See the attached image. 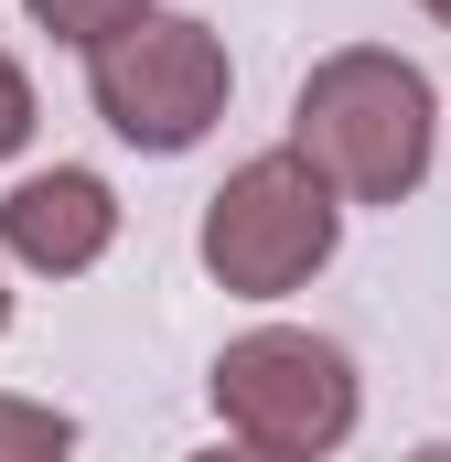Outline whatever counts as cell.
Segmentation results:
<instances>
[{
    "mask_svg": "<svg viewBox=\"0 0 451 462\" xmlns=\"http://www.w3.org/2000/svg\"><path fill=\"white\" fill-rule=\"evenodd\" d=\"M280 151H290L334 205H398V194H419V172H430V151H441V97H430V76H419L409 54L344 43V54H323V65L301 76Z\"/></svg>",
    "mask_w": 451,
    "mask_h": 462,
    "instance_id": "obj_1",
    "label": "cell"
},
{
    "mask_svg": "<svg viewBox=\"0 0 451 462\" xmlns=\"http://www.w3.org/2000/svg\"><path fill=\"white\" fill-rule=\"evenodd\" d=\"M216 420L247 441V452L269 462H323L344 452V430H354V409H365V387H354V355L323 345V334H290V323H258V334H236L216 355Z\"/></svg>",
    "mask_w": 451,
    "mask_h": 462,
    "instance_id": "obj_2",
    "label": "cell"
},
{
    "mask_svg": "<svg viewBox=\"0 0 451 462\" xmlns=\"http://www.w3.org/2000/svg\"><path fill=\"white\" fill-rule=\"evenodd\" d=\"M344 236V205L290 162V151H258V162H236L216 194H205V269H216V291L236 301H290L323 258H334Z\"/></svg>",
    "mask_w": 451,
    "mask_h": 462,
    "instance_id": "obj_3",
    "label": "cell"
},
{
    "mask_svg": "<svg viewBox=\"0 0 451 462\" xmlns=\"http://www.w3.org/2000/svg\"><path fill=\"white\" fill-rule=\"evenodd\" d=\"M226 87H236V65L194 11H140L129 32L87 54V97L129 151H194L226 118Z\"/></svg>",
    "mask_w": 451,
    "mask_h": 462,
    "instance_id": "obj_4",
    "label": "cell"
},
{
    "mask_svg": "<svg viewBox=\"0 0 451 462\" xmlns=\"http://www.w3.org/2000/svg\"><path fill=\"white\" fill-rule=\"evenodd\" d=\"M0 247H11L22 269H43V280H76V269H97L118 247V194L97 172L54 162V172H32V183L0 194Z\"/></svg>",
    "mask_w": 451,
    "mask_h": 462,
    "instance_id": "obj_5",
    "label": "cell"
},
{
    "mask_svg": "<svg viewBox=\"0 0 451 462\" xmlns=\"http://www.w3.org/2000/svg\"><path fill=\"white\" fill-rule=\"evenodd\" d=\"M22 11H32V22H43L54 43H76V54H97V43H108V32H129V22H140L151 0H22Z\"/></svg>",
    "mask_w": 451,
    "mask_h": 462,
    "instance_id": "obj_6",
    "label": "cell"
},
{
    "mask_svg": "<svg viewBox=\"0 0 451 462\" xmlns=\"http://www.w3.org/2000/svg\"><path fill=\"white\" fill-rule=\"evenodd\" d=\"M76 452V420L43 409V398H0V462H65Z\"/></svg>",
    "mask_w": 451,
    "mask_h": 462,
    "instance_id": "obj_7",
    "label": "cell"
},
{
    "mask_svg": "<svg viewBox=\"0 0 451 462\" xmlns=\"http://www.w3.org/2000/svg\"><path fill=\"white\" fill-rule=\"evenodd\" d=\"M22 140H32V76H22V65L0 54V162H11Z\"/></svg>",
    "mask_w": 451,
    "mask_h": 462,
    "instance_id": "obj_8",
    "label": "cell"
},
{
    "mask_svg": "<svg viewBox=\"0 0 451 462\" xmlns=\"http://www.w3.org/2000/svg\"><path fill=\"white\" fill-rule=\"evenodd\" d=\"M194 462H269V452H247V441H226V452H194Z\"/></svg>",
    "mask_w": 451,
    "mask_h": 462,
    "instance_id": "obj_9",
    "label": "cell"
},
{
    "mask_svg": "<svg viewBox=\"0 0 451 462\" xmlns=\"http://www.w3.org/2000/svg\"><path fill=\"white\" fill-rule=\"evenodd\" d=\"M419 11H430V22H441V32H451V0H419Z\"/></svg>",
    "mask_w": 451,
    "mask_h": 462,
    "instance_id": "obj_10",
    "label": "cell"
},
{
    "mask_svg": "<svg viewBox=\"0 0 451 462\" xmlns=\"http://www.w3.org/2000/svg\"><path fill=\"white\" fill-rule=\"evenodd\" d=\"M409 462H451V441H430V452H409Z\"/></svg>",
    "mask_w": 451,
    "mask_h": 462,
    "instance_id": "obj_11",
    "label": "cell"
},
{
    "mask_svg": "<svg viewBox=\"0 0 451 462\" xmlns=\"http://www.w3.org/2000/svg\"><path fill=\"white\" fill-rule=\"evenodd\" d=\"M0 334H11V291H0Z\"/></svg>",
    "mask_w": 451,
    "mask_h": 462,
    "instance_id": "obj_12",
    "label": "cell"
}]
</instances>
